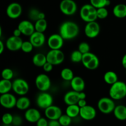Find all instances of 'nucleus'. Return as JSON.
I'll return each mask as SVG.
<instances>
[{"mask_svg": "<svg viewBox=\"0 0 126 126\" xmlns=\"http://www.w3.org/2000/svg\"></svg>", "mask_w": 126, "mask_h": 126, "instance_id": "obj_52", "label": "nucleus"}, {"mask_svg": "<svg viewBox=\"0 0 126 126\" xmlns=\"http://www.w3.org/2000/svg\"><path fill=\"white\" fill-rule=\"evenodd\" d=\"M17 28L20 30L22 34L28 36H30L35 32L34 25L29 20H22L18 23Z\"/></svg>", "mask_w": 126, "mask_h": 126, "instance_id": "obj_16", "label": "nucleus"}, {"mask_svg": "<svg viewBox=\"0 0 126 126\" xmlns=\"http://www.w3.org/2000/svg\"><path fill=\"white\" fill-rule=\"evenodd\" d=\"M83 54L79 50H75L71 54V60L73 63H79L82 62Z\"/></svg>", "mask_w": 126, "mask_h": 126, "instance_id": "obj_33", "label": "nucleus"}, {"mask_svg": "<svg viewBox=\"0 0 126 126\" xmlns=\"http://www.w3.org/2000/svg\"><path fill=\"white\" fill-rule=\"evenodd\" d=\"M59 123L62 126H68L71 124L72 118H70L67 114H62L59 119Z\"/></svg>", "mask_w": 126, "mask_h": 126, "instance_id": "obj_34", "label": "nucleus"}, {"mask_svg": "<svg viewBox=\"0 0 126 126\" xmlns=\"http://www.w3.org/2000/svg\"><path fill=\"white\" fill-rule=\"evenodd\" d=\"M1 76H2V78L4 79L11 80L14 77V72L11 68H4L2 71Z\"/></svg>", "mask_w": 126, "mask_h": 126, "instance_id": "obj_36", "label": "nucleus"}, {"mask_svg": "<svg viewBox=\"0 0 126 126\" xmlns=\"http://www.w3.org/2000/svg\"><path fill=\"white\" fill-rule=\"evenodd\" d=\"M79 33V28L76 23L66 21L62 23L59 28V34L64 40H70L76 38Z\"/></svg>", "mask_w": 126, "mask_h": 126, "instance_id": "obj_1", "label": "nucleus"}, {"mask_svg": "<svg viewBox=\"0 0 126 126\" xmlns=\"http://www.w3.org/2000/svg\"><path fill=\"white\" fill-rule=\"evenodd\" d=\"M103 79L107 84L112 85L118 81V76L114 71H108L105 73Z\"/></svg>", "mask_w": 126, "mask_h": 126, "instance_id": "obj_25", "label": "nucleus"}, {"mask_svg": "<svg viewBox=\"0 0 126 126\" xmlns=\"http://www.w3.org/2000/svg\"><path fill=\"white\" fill-rule=\"evenodd\" d=\"M79 99H86V94L83 91L79 92Z\"/></svg>", "mask_w": 126, "mask_h": 126, "instance_id": "obj_49", "label": "nucleus"}, {"mask_svg": "<svg viewBox=\"0 0 126 126\" xmlns=\"http://www.w3.org/2000/svg\"><path fill=\"white\" fill-rule=\"evenodd\" d=\"M21 34H22V32H20L19 29L18 28L15 29L13 32V35L15 36H17V37H20Z\"/></svg>", "mask_w": 126, "mask_h": 126, "instance_id": "obj_47", "label": "nucleus"}, {"mask_svg": "<svg viewBox=\"0 0 126 126\" xmlns=\"http://www.w3.org/2000/svg\"><path fill=\"white\" fill-rule=\"evenodd\" d=\"M97 115V111L91 105H86L80 108L79 116L82 119L86 121L93 120Z\"/></svg>", "mask_w": 126, "mask_h": 126, "instance_id": "obj_15", "label": "nucleus"}, {"mask_svg": "<svg viewBox=\"0 0 126 126\" xmlns=\"http://www.w3.org/2000/svg\"><path fill=\"white\" fill-rule=\"evenodd\" d=\"M14 116H12L11 113H6L2 115V122L3 124L6 125H11L12 124Z\"/></svg>", "mask_w": 126, "mask_h": 126, "instance_id": "obj_39", "label": "nucleus"}, {"mask_svg": "<svg viewBox=\"0 0 126 126\" xmlns=\"http://www.w3.org/2000/svg\"><path fill=\"white\" fill-rule=\"evenodd\" d=\"M64 102L67 105L77 104L78 101L79 100V92L75 91H68L65 94L63 97Z\"/></svg>", "mask_w": 126, "mask_h": 126, "instance_id": "obj_19", "label": "nucleus"}, {"mask_svg": "<svg viewBox=\"0 0 126 126\" xmlns=\"http://www.w3.org/2000/svg\"><path fill=\"white\" fill-rule=\"evenodd\" d=\"M23 42L20 37H17L12 35L6 41V47L11 51H17L21 49Z\"/></svg>", "mask_w": 126, "mask_h": 126, "instance_id": "obj_14", "label": "nucleus"}, {"mask_svg": "<svg viewBox=\"0 0 126 126\" xmlns=\"http://www.w3.org/2000/svg\"><path fill=\"white\" fill-rule=\"evenodd\" d=\"M25 118L30 123H36V122L41 118L40 112L36 108H28L25 112Z\"/></svg>", "mask_w": 126, "mask_h": 126, "instance_id": "obj_18", "label": "nucleus"}, {"mask_svg": "<svg viewBox=\"0 0 126 126\" xmlns=\"http://www.w3.org/2000/svg\"><path fill=\"white\" fill-rule=\"evenodd\" d=\"M113 14L118 18H123L126 17V4H118L113 9Z\"/></svg>", "mask_w": 126, "mask_h": 126, "instance_id": "obj_22", "label": "nucleus"}, {"mask_svg": "<svg viewBox=\"0 0 126 126\" xmlns=\"http://www.w3.org/2000/svg\"><path fill=\"white\" fill-rule=\"evenodd\" d=\"M48 126H62L59 120H49Z\"/></svg>", "mask_w": 126, "mask_h": 126, "instance_id": "obj_45", "label": "nucleus"}, {"mask_svg": "<svg viewBox=\"0 0 126 126\" xmlns=\"http://www.w3.org/2000/svg\"><path fill=\"white\" fill-rule=\"evenodd\" d=\"M32 62L38 67H43L47 62L46 55H44L43 53H37L34 54L32 59Z\"/></svg>", "mask_w": 126, "mask_h": 126, "instance_id": "obj_24", "label": "nucleus"}, {"mask_svg": "<svg viewBox=\"0 0 126 126\" xmlns=\"http://www.w3.org/2000/svg\"><path fill=\"white\" fill-rule=\"evenodd\" d=\"M22 118H21L20 116L18 115H15L14 116L13 118V121H12V124L13 126H20L22 125Z\"/></svg>", "mask_w": 126, "mask_h": 126, "instance_id": "obj_42", "label": "nucleus"}, {"mask_svg": "<svg viewBox=\"0 0 126 126\" xmlns=\"http://www.w3.org/2000/svg\"><path fill=\"white\" fill-rule=\"evenodd\" d=\"M44 114L47 119L49 120H59L62 115V111L60 107L52 105L44 110Z\"/></svg>", "mask_w": 126, "mask_h": 126, "instance_id": "obj_13", "label": "nucleus"}, {"mask_svg": "<svg viewBox=\"0 0 126 126\" xmlns=\"http://www.w3.org/2000/svg\"><path fill=\"white\" fill-rule=\"evenodd\" d=\"M53 101V97L50 94L46 92H41L37 96L36 105L39 108L46 110L52 105Z\"/></svg>", "mask_w": 126, "mask_h": 126, "instance_id": "obj_6", "label": "nucleus"}, {"mask_svg": "<svg viewBox=\"0 0 126 126\" xmlns=\"http://www.w3.org/2000/svg\"><path fill=\"white\" fill-rule=\"evenodd\" d=\"M110 97L113 100H119L126 97V84L123 81H118L111 85L109 90Z\"/></svg>", "mask_w": 126, "mask_h": 126, "instance_id": "obj_2", "label": "nucleus"}, {"mask_svg": "<svg viewBox=\"0 0 126 126\" xmlns=\"http://www.w3.org/2000/svg\"><path fill=\"white\" fill-rule=\"evenodd\" d=\"M17 99L14 95L10 93L1 94L0 103L2 107L7 109H11L16 107Z\"/></svg>", "mask_w": 126, "mask_h": 126, "instance_id": "obj_10", "label": "nucleus"}, {"mask_svg": "<svg viewBox=\"0 0 126 126\" xmlns=\"http://www.w3.org/2000/svg\"><path fill=\"white\" fill-rule=\"evenodd\" d=\"M4 43L2 41H0V54H2V52H3L4 50Z\"/></svg>", "mask_w": 126, "mask_h": 126, "instance_id": "obj_48", "label": "nucleus"}, {"mask_svg": "<svg viewBox=\"0 0 126 126\" xmlns=\"http://www.w3.org/2000/svg\"><path fill=\"white\" fill-rule=\"evenodd\" d=\"M49 121L44 118H41L36 122V126H48Z\"/></svg>", "mask_w": 126, "mask_h": 126, "instance_id": "obj_43", "label": "nucleus"}, {"mask_svg": "<svg viewBox=\"0 0 126 126\" xmlns=\"http://www.w3.org/2000/svg\"><path fill=\"white\" fill-rule=\"evenodd\" d=\"M95 55L94 54L90 52H89L86 53V54H84L82 55V62H81L84 66H85L88 63H89L92 60V59L94 57Z\"/></svg>", "mask_w": 126, "mask_h": 126, "instance_id": "obj_37", "label": "nucleus"}, {"mask_svg": "<svg viewBox=\"0 0 126 126\" xmlns=\"http://www.w3.org/2000/svg\"><path fill=\"white\" fill-rule=\"evenodd\" d=\"M59 7L60 11L66 16H73L77 11V4L73 0H62Z\"/></svg>", "mask_w": 126, "mask_h": 126, "instance_id": "obj_7", "label": "nucleus"}, {"mask_svg": "<svg viewBox=\"0 0 126 126\" xmlns=\"http://www.w3.org/2000/svg\"><path fill=\"white\" fill-rule=\"evenodd\" d=\"M97 107L100 111L103 114H110L113 112L116 107L114 100L110 97H102L97 103Z\"/></svg>", "mask_w": 126, "mask_h": 126, "instance_id": "obj_3", "label": "nucleus"}, {"mask_svg": "<svg viewBox=\"0 0 126 126\" xmlns=\"http://www.w3.org/2000/svg\"><path fill=\"white\" fill-rule=\"evenodd\" d=\"M72 90L78 92H82L85 89V81L80 76H75L70 82Z\"/></svg>", "mask_w": 126, "mask_h": 126, "instance_id": "obj_20", "label": "nucleus"}, {"mask_svg": "<svg viewBox=\"0 0 126 126\" xmlns=\"http://www.w3.org/2000/svg\"><path fill=\"white\" fill-rule=\"evenodd\" d=\"M29 89V84L23 79H16L12 82V90L17 95L20 96L25 95L28 93Z\"/></svg>", "mask_w": 126, "mask_h": 126, "instance_id": "obj_5", "label": "nucleus"}, {"mask_svg": "<svg viewBox=\"0 0 126 126\" xmlns=\"http://www.w3.org/2000/svg\"><path fill=\"white\" fill-rule=\"evenodd\" d=\"M94 7L92 5H91V4H86L83 5L81 7V9H80L79 14L80 17H81V18L82 20L86 22H87L88 16H89L91 11H92V9Z\"/></svg>", "mask_w": 126, "mask_h": 126, "instance_id": "obj_26", "label": "nucleus"}, {"mask_svg": "<svg viewBox=\"0 0 126 126\" xmlns=\"http://www.w3.org/2000/svg\"><path fill=\"white\" fill-rule=\"evenodd\" d=\"M113 114L117 119L119 121L126 120V107L123 105L116 106Z\"/></svg>", "mask_w": 126, "mask_h": 126, "instance_id": "obj_21", "label": "nucleus"}, {"mask_svg": "<svg viewBox=\"0 0 126 126\" xmlns=\"http://www.w3.org/2000/svg\"><path fill=\"white\" fill-rule=\"evenodd\" d=\"M29 41L32 43L34 47H40L45 43L46 36L44 33L35 31L30 36Z\"/></svg>", "mask_w": 126, "mask_h": 126, "instance_id": "obj_17", "label": "nucleus"}, {"mask_svg": "<svg viewBox=\"0 0 126 126\" xmlns=\"http://www.w3.org/2000/svg\"><path fill=\"white\" fill-rule=\"evenodd\" d=\"M78 50L82 53V54L90 52V46L86 42H82L78 46Z\"/></svg>", "mask_w": 126, "mask_h": 126, "instance_id": "obj_40", "label": "nucleus"}, {"mask_svg": "<svg viewBox=\"0 0 126 126\" xmlns=\"http://www.w3.org/2000/svg\"><path fill=\"white\" fill-rule=\"evenodd\" d=\"M30 100L23 95L17 99L16 107L20 110H27L30 108Z\"/></svg>", "mask_w": 126, "mask_h": 126, "instance_id": "obj_23", "label": "nucleus"}, {"mask_svg": "<svg viewBox=\"0 0 126 126\" xmlns=\"http://www.w3.org/2000/svg\"><path fill=\"white\" fill-rule=\"evenodd\" d=\"M79 113L80 107L77 104L68 105L66 109V114L72 119L79 116Z\"/></svg>", "mask_w": 126, "mask_h": 126, "instance_id": "obj_28", "label": "nucleus"}, {"mask_svg": "<svg viewBox=\"0 0 126 126\" xmlns=\"http://www.w3.org/2000/svg\"><path fill=\"white\" fill-rule=\"evenodd\" d=\"M34 47L30 41H25L22 43L21 50L25 53H30L33 50Z\"/></svg>", "mask_w": 126, "mask_h": 126, "instance_id": "obj_35", "label": "nucleus"}, {"mask_svg": "<svg viewBox=\"0 0 126 126\" xmlns=\"http://www.w3.org/2000/svg\"><path fill=\"white\" fill-rule=\"evenodd\" d=\"M47 62L53 65H58L62 63L65 60V54L60 49H50L46 54Z\"/></svg>", "mask_w": 126, "mask_h": 126, "instance_id": "obj_4", "label": "nucleus"}, {"mask_svg": "<svg viewBox=\"0 0 126 126\" xmlns=\"http://www.w3.org/2000/svg\"></svg>", "mask_w": 126, "mask_h": 126, "instance_id": "obj_53", "label": "nucleus"}, {"mask_svg": "<svg viewBox=\"0 0 126 126\" xmlns=\"http://www.w3.org/2000/svg\"><path fill=\"white\" fill-rule=\"evenodd\" d=\"M60 76L63 79L66 81H71L75 77L73 71L69 68H65L63 69L60 73Z\"/></svg>", "mask_w": 126, "mask_h": 126, "instance_id": "obj_30", "label": "nucleus"}, {"mask_svg": "<svg viewBox=\"0 0 126 126\" xmlns=\"http://www.w3.org/2000/svg\"><path fill=\"white\" fill-rule=\"evenodd\" d=\"M40 11H38L36 9H32L29 12V17L32 20L34 21H37L39 20V14Z\"/></svg>", "mask_w": 126, "mask_h": 126, "instance_id": "obj_41", "label": "nucleus"}, {"mask_svg": "<svg viewBox=\"0 0 126 126\" xmlns=\"http://www.w3.org/2000/svg\"><path fill=\"white\" fill-rule=\"evenodd\" d=\"M53 66H54V65H53L52 64L47 62L44 64V66H43V69L44 71H46V72H50V71L52 70Z\"/></svg>", "mask_w": 126, "mask_h": 126, "instance_id": "obj_44", "label": "nucleus"}, {"mask_svg": "<svg viewBox=\"0 0 126 126\" xmlns=\"http://www.w3.org/2000/svg\"><path fill=\"white\" fill-rule=\"evenodd\" d=\"M122 65L124 68L126 69V54L123 56V59H122Z\"/></svg>", "mask_w": 126, "mask_h": 126, "instance_id": "obj_50", "label": "nucleus"}, {"mask_svg": "<svg viewBox=\"0 0 126 126\" xmlns=\"http://www.w3.org/2000/svg\"><path fill=\"white\" fill-rule=\"evenodd\" d=\"M100 27L96 21L88 22L84 28V33L89 38H95L99 34Z\"/></svg>", "mask_w": 126, "mask_h": 126, "instance_id": "obj_9", "label": "nucleus"}, {"mask_svg": "<svg viewBox=\"0 0 126 126\" xmlns=\"http://www.w3.org/2000/svg\"><path fill=\"white\" fill-rule=\"evenodd\" d=\"M100 61L98 57L95 55V57L92 59V60H91L89 63H88L84 67L88 69V70H94L98 67Z\"/></svg>", "mask_w": 126, "mask_h": 126, "instance_id": "obj_32", "label": "nucleus"}, {"mask_svg": "<svg viewBox=\"0 0 126 126\" xmlns=\"http://www.w3.org/2000/svg\"><path fill=\"white\" fill-rule=\"evenodd\" d=\"M45 18V14L43 12H40L39 14V19H44Z\"/></svg>", "mask_w": 126, "mask_h": 126, "instance_id": "obj_51", "label": "nucleus"}, {"mask_svg": "<svg viewBox=\"0 0 126 126\" xmlns=\"http://www.w3.org/2000/svg\"><path fill=\"white\" fill-rule=\"evenodd\" d=\"M77 105L80 108H82V107H84L87 105V102H86V99H79V100L78 102Z\"/></svg>", "mask_w": 126, "mask_h": 126, "instance_id": "obj_46", "label": "nucleus"}, {"mask_svg": "<svg viewBox=\"0 0 126 126\" xmlns=\"http://www.w3.org/2000/svg\"><path fill=\"white\" fill-rule=\"evenodd\" d=\"M11 89H12V82H11V80L2 79L0 81V94H1L9 93Z\"/></svg>", "mask_w": 126, "mask_h": 126, "instance_id": "obj_27", "label": "nucleus"}, {"mask_svg": "<svg viewBox=\"0 0 126 126\" xmlns=\"http://www.w3.org/2000/svg\"><path fill=\"white\" fill-rule=\"evenodd\" d=\"M34 28H35V31L36 32L44 33L47 28V22L46 20L44 18V19H39L36 21L34 23Z\"/></svg>", "mask_w": 126, "mask_h": 126, "instance_id": "obj_29", "label": "nucleus"}, {"mask_svg": "<svg viewBox=\"0 0 126 126\" xmlns=\"http://www.w3.org/2000/svg\"><path fill=\"white\" fill-rule=\"evenodd\" d=\"M97 14L98 18L105 19L108 16V11L106 7H101L97 9Z\"/></svg>", "mask_w": 126, "mask_h": 126, "instance_id": "obj_38", "label": "nucleus"}, {"mask_svg": "<svg viewBox=\"0 0 126 126\" xmlns=\"http://www.w3.org/2000/svg\"><path fill=\"white\" fill-rule=\"evenodd\" d=\"M64 39L60 34H53L47 39V45L50 49L58 50L63 46Z\"/></svg>", "mask_w": 126, "mask_h": 126, "instance_id": "obj_11", "label": "nucleus"}, {"mask_svg": "<svg viewBox=\"0 0 126 126\" xmlns=\"http://www.w3.org/2000/svg\"><path fill=\"white\" fill-rule=\"evenodd\" d=\"M22 8L18 2H12L9 4L6 9V14L12 19H16L21 16Z\"/></svg>", "mask_w": 126, "mask_h": 126, "instance_id": "obj_12", "label": "nucleus"}, {"mask_svg": "<svg viewBox=\"0 0 126 126\" xmlns=\"http://www.w3.org/2000/svg\"><path fill=\"white\" fill-rule=\"evenodd\" d=\"M90 4L96 9L106 7L110 5V0H90Z\"/></svg>", "mask_w": 126, "mask_h": 126, "instance_id": "obj_31", "label": "nucleus"}, {"mask_svg": "<svg viewBox=\"0 0 126 126\" xmlns=\"http://www.w3.org/2000/svg\"><path fill=\"white\" fill-rule=\"evenodd\" d=\"M35 85L36 88L41 92H46L51 86L50 78L46 74H40L36 78Z\"/></svg>", "mask_w": 126, "mask_h": 126, "instance_id": "obj_8", "label": "nucleus"}]
</instances>
